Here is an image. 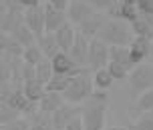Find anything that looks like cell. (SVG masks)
<instances>
[{
  "mask_svg": "<svg viewBox=\"0 0 153 130\" xmlns=\"http://www.w3.org/2000/svg\"><path fill=\"white\" fill-rule=\"evenodd\" d=\"M85 2H89L97 12H109L119 0H85Z\"/></svg>",
  "mask_w": 153,
  "mask_h": 130,
  "instance_id": "cell-30",
  "label": "cell"
},
{
  "mask_svg": "<svg viewBox=\"0 0 153 130\" xmlns=\"http://www.w3.org/2000/svg\"><path fill=\"white\" fill-rule=\"evenodd\" d=\"M111 18H115V20H125V22H133L135 18H137L141 12H139V8L135 2H125V0H119L117 4H115L111 10L107 12Z\"/></svg>",
  "mask_w": 153,
  "mask_h": 130,
  "instance_id": "cell-13",
  "label": "cell"
},
{
  "mask_svg": "<svg viewBox=\"0 0 153 130\" xmlns=\"http://www.w3.org/2000/svg\"><path fill=\"white\" fill-rule=\"evenodd\" d=\"M65 130H85V124H83V118H81V114L75 116V118H73V120L67 124V128H65Z\"/></svg>",
  "mask_w": 153,
  "mask_h": 130,
  "instance_id": "cell-33",
  "label": "cell"
},
{
  "mask_svg": "<svg viewBox=\"0 0 153 130\" xmlns=\"http://www.w3.org/2000/svg\"><path fill=\"white\" fill-rule=\"evenodd\" d=\"M97 38L103 40L107 46H129L133 40V32H131L129 22L109 18Z\"/></svg>",
  "mask_w": 153,
  "mask_h": 130,
  "instance_id": "cell-2",
  "label": "cell"
},
{
  "mask_svg": "<svg viewBox=\"0 0 153 130\" xmlns=\"http://www.w3.org/2000/svg\"><path fill=\"white\" fill-rule=\"evenodd\" d=\"M8 42H10V34H6V32L0 28V54L6 50V46H8Z\"/></svg>",
  "mask_w": 153,
  "mask_h": 130,
  "instance_id": "cell-35",
  "label": "cell"
},
{
  "mask_svg": "<svg viewBox=\"0 0 153 130\" xmlns=\"http://www.w3.org/2000/svg\"><path fill=\"white\" fill-rule=\"evenodd\" d=\"M151 88H153V66H147V64L133 66V70L129 72V78H127V94L137 98Z\"/></svg>",
  "mask_w": 153,
  "mask_h": 130,
  "instance_id": "cell-4",
  "label": "cell"
},
{
  "mask_svg": "<svg viewBox=\"0 0 153 130\" xmlns=\"http://www.w3.org/2000/svg\"><path fill=\"white\" fill-rule=\"evenodd\" d=\"M53 76H54V72H53V64H51V60H42L36 66V80L46 86L48 82H51Z\"/></svg>",
  "mask_w": 153,
  "mask_h": 130,
  "instance_id": "cell-26",
  "label": "cell"
},
{
  "mask_svg": "<svg viewBox=\"0 0 153 130\" xmlns=\"http://www.w3.org/2000/svg\"><path fill=\"white\" fill-rule=\"evenodd\" d=\"M97 10L89 4V2H85V0H71L69 8H67V16H69V22L71 24H79L85 22L87 18L91 14H95Z\"/></svg>",
  "mask_w": 153,
  "mask_h": 130,
  "instance_id": "cell-11",
  "label": "cell"
},
{
  "mask_svg": "<svg viewBox=\"0 0 153 130\" xmlns=\"http://www.w3.org/2000/svg\"><path fill=\"white\" fill-rule=\"evenodd\" d=\"M91 78H93V88H95V90H101V92H107L109 88H111V84L115 82L113 76H111V72H109L107 68L95 70L91 74Z\"/></svg>",
  "mask_w": 153,
  "mask_h": 130,
  "instance_id": "cell-20",
  "label": "cell"
},
{
  "mask_svg": "<svg viewBox=\"0 0 153 130\" xmlns=\"http://www.w3.org/2000/svg\"><path fill=\"white\" fill-rule=\"evenodd\" d=\"M95 92V88H93V78L91 74H89V70L83 68V72L81 74H76V76L71 78V84L69 88L65 90V100L69 102V104H76V106H81L85 100L91 98V94Z\"/></svg>",
  "mask_w": 153,
  "mask_h": 130,
  "instance_id": "cell-3",
  "label": "cell"
},
{
  "mask_svg": "<svg viewBox=\"0 0 153 130\" xmlns=\"http://www.w3.org/2000/svg\"><path fill=\"white\" fill-rule=\"evenodd\" d=\"M149 58L153 60V40H151V54H149Z\"/></svg>",
  "mask_w": 153,
  "mask_h": 130,
  "instance_id": "cell-40",
  "label": "cell"
},
{
  "mask_svg": "<svg viewBox=\"0 0 153 130\" xmlns=\"http://www.w3.org/2000/svg\"><path fill=\"white\" fill-rule=\"evenodd\" d=\"M24 26H26L36 38H40V36L45 34V6H42V4L24 10Z\"/></svg>",
  "mask_w": 153,
  "mask_h": 130,
  "instance_id": "cell-9",
  "label": "cell"
},
{
  "mask_svg": "<svg viewBox=\"0 0 153 130\" xmlns=\"http://www.w3.org/2000/svg\"><path fill=\"white\" fill-rule=\"evenodd\" d=\"M0 130H4V128H0Z\"/></svg>",
  "mask_w": 153,
  "mask_h": 130,
  "instance_id": "cell-42",
  "label": "cell"
},
{
  "mask_svg": "<svg viewBox=\"0 0 153 130\" xmlns=\"http://www.w3.org/2000/svg\"><path fill=\"white\" fill-rule=\"evenodd\" d=\"M6 12H8V8L0 2V24H2V20H4V16H6Z\"/></svg>",
  "mask_w": 153,
  "mask_h": 130,
  "instance_id": "cell-37",
  "label": "cell"
},
{
  "mask_svg": "<svg viewBox=\"0 0 153 130\" xmlns=\"http://www.w3.org/2000/svg\"><path fill=\"white\" fill-rule=\"evenodd\" d=\"M81 114V106H76V104H62L56 112L51 114V120H53V128L54 130H65L67 128V124L75 118V116Z\"/></svg>",
  "mask_w": 153,
  "mask_h": 130,
  "instance_id": "cell-10",
  "label": "cell"
},
{
  "mask_svg": "<svg viewBox=\"0 0 153 130\" xmlns=\"http://www.w3.org/2000/svg\"><path fill=\"white\" fill-rule=\"evenodd\" d=\"M71 84V78L69 76H61V74H54L53 78H51V82L46 84V90L51 92H59V94H65V90L69 88Z\"/></svg>",
  "mask_w": 153,
  "mask_h": 130,
  "instance_id": "cell-25",
  "label": "cell"
},
{
  "mask_svg": "<svg viewBox=\"0 0 153 130\" xmlns=\"http://www.w3.org/2000/svg\"><path fill=\"white\" fill-rule=\"evenodd\" d=\"M36 44H38V48L42 50V54H45L46 60H53L54 56L61 52V48H59V44H56L54 34H42L40 38H36Z\"/></svg>",
  "mask_w": 153,
  "mask_h": 130,
  "instance_id": "cell-19",
  "label": "cell"
},
{
  "mask_svg": "<svg viewBox=\"0 0 153 130\" xmlns=\"http://www.w3.org/2000/svg\"><path fill=\"white\" fill-rule=\"evenodd\" d=\"M62 104H67V100H65V96H62V94L46 90L45 96H42V98H40V102H38V110H42V112H46V114H53V112H56Z\"/></svg>",
  "mask_w": 153,
  "mask_h": 130,
  "instance_id": "cell-17",
  "label": "cell"
},
{
  "mask_svg": "<svg viewBox=\"0 0 153 130\" xmlns=\"http://www.w3.org/2000/svg\"><path fill=\"white\" fill-rule=\"evenodd\" d=\"M20 8L28 10V8H34V6H40V0H18Z\"/></svg>",
  "mask_w": 153,
  "mask_h": 130,
  "instance_id": "cell-36",
  "label": "cell"
},
{
  "mask_svg": "<svg viewBox=\"0 0 153 130\" xmlns=\"http://www.w3.org/2000/svg\"><path fill=\"white\" fill-rule=\"evenodd\" d=\"M107 20H109V18L103 14V12H95V14H91L85 22H81L79 26H76V32H79V34H83L85 38L93 40V38H97V36H99V32L103 30V26H105Z\"/></svg>",
  "mask_w": 153,
  "mask_h": 130,
  "instance_id": "cell-8",
  "label": "cell"
},
{
  "mask_svg": "<svg viewBox=\"0 0 153 130\" xmlns=\"http://www.w3.org/2000/svg\"><path fill=\"white\" fill-rule=\"evenodd\" d=\"M28 130H46V128H42V126H36V124H30V128Z\"/></svg>",
  "mask_w": 153,
  "mask_h": 130,
  "instance_id": "cell-39",
  "label": "cell"
},
{
  "mask_svg": "<svg viewBox=\"0 0 153 130\" xmlns=\"http://www.w3.org/2000/svg\"><path fill=\"white\" fill-rule=\"evenodd\" d=\"M10 36H12V38H14L16 42H18V44L22 46V48H28V46L36 44V36H34V34H32V32L28 30V28H26L24 24L20 26V28H18V30L12 32Z\"/></svg>",
  "mask_w": 153,
  "mask_h": 130,
  "instance_id": "cell-22",
  "label": "cell"
},
{
  "mask_svg": "<svg viewBox=\"0 0 153 130\" xmlns=\"http://www.w3.org/2000/svg\"><path fill=\"white\" fill-rule=\"evenodd\" d=\"M0 128H4V130H28L30 128V120L24 118V116H20V118H16V120H12L10 124L0 126Z\"/></svg>",
  "mask_w": 153,
  "mask_h": 130,
  "instance_id": "cell-31",
  "label": "cell"
},
{
  "mask_svg": "<svg viewBox=\"0 0 153 130\" xmlns=\"http://www.w3.org/2000/svg\"><path fill=\"white\" fill-rule=\"evenodd\" d=\"M105 130H129L125 126H105Z\"/></svg>",
  "mask_w": 153,
  "mask_h": 130,
  "instance_id": "cell-38",
  "label": "cell"
},
{
  "mask_svg": "<svg viewBox=\"0 0 153 130\" xmlns=\"http://www.w3.org/2000/svg\"><path fill=\"white\" fill-rule=\"evenodd\" d=\"M89 44H91V40L85 38L83 34H76V40L75 44L71 46V50L67 54H69L71 58L81 66V68H87V58H89Z\"/></svg>",
  "mask_w": 153,
  "mask_h": 130,
  "instance_id": "cell-14",
  "label": "cell"
},
{
  "mask_svg": "<svg viewBox=\"0 0 153 130\" xmlns=\"http://www.w3.org/2000/svg\"><path fill=\"white\" fill-rule=\"evenodd\" d=\"M22 92H24V96L30 100V102H40V98L45 96V92H46V86L42 84V82H38L36 78L34 80H26V82H22Z\"/></svg>",
  "mask_w": 153,
  "mask_h": 130,
  "instance_id": "cell-18",
  "label": "cell"
},
{
  "mask_svg": "<svg viewBox=\"0 0 153 130\" xmlns=\"http://www.w3.org/2000/svg\"><path fill=\"white\" fill-rule=\"evenodd\" d=\"M42 60H46V58H45V54H42V50L38 48V44H32V46H28V48H24L22 62L32 64V66H38Z\"/></svg>",
  "mask_w": 153,
  "mask_h": 130,
  "instance_id": "cell-23",
  "label": "cell"
},
{
  "mask_svg": "<svg viewBox=\"0 0 153 130\" xmlns=\"http://www.w3.org/2000/svg\"><path fill=\"white\" fill-rule=\"evenodd\" d=\"M76 34L79 32H76V28L71 22H67L62 28H59L54 32V38H56V44L61 48V52H69L71 46L75 44V40H76Z\"/></svg>",
  "mask_w": 153,
  "mask_h": 130,
  "instance_id": "cell-16",
  "label": "cell"
},
{
  "mask_svg": "<svg viewBox=\"0 0 153 130\" xmlns=\"http://www.w3.org/2000/svg\"><path fill=\"white\" fill-rule=\"evenodd\" d=\"M107 92L95 90L91 98L81 104V118H83L85 130H105L107 120V108H109Z\"/></svg>",
  "mask_w": 153,
  "mask_h": 130,
  "instance_id": "cell-1",
  "label": "cell"
},
{
  "mask_svg": "<svg viewBox=\"0 0 153 130\" xmlns=\"http://www.w3.org/2000/svg\"><path fill=\"white\" fill-rule=\"evenodd\" d=\"M109 64V46L99 38H93L89 44V58H87V68L89 70H101L107 68Z\"/></svg>",
  "mask_w": 153,
  "mask_h": 130,
  "instance_id": "cell-5",
  "label": "cell"
},
{
  "mask_svg": "<svg viewBox=\"0 0 153 130\" xmlns=\"http://www.w3.org/2000/svg\"><path fill=\"white\" fill-rule=\"evenodd\" d=\"M48 4H51V6H54V8H59V10H65V12H67L71 0H48Z\"/></svg>",
  "mask_w": 153,
  "mask_h": 130,
  "instance_id": "cell-34",
  "label": "cell"
},
{
  "mask_svg": "<svg viewBox=\"0 0 153 130\" xmlns=\"http://www.w3.org/2000/svg\"><path fill=\"white\" fill-rule=\"evenodd\" d=\"M133 36H141V38L153 40V16L149 14H139L133 22L129 24Z\"/></svg>",
  "mask_w": 153,
  "mask_h": 130,
  "instance_id": "cell-15",
  "label": "cell"
},
{
  "mask_svg": "<svg viewBox=\"0 0 153 130\" xmlns=\"http://www.w3.org/2000/svg\"><path fill=\"white\" fill-rule=\"evenodd\" d=\"M42 6H45V34H54L59 28H62L69 22V16H67L65 10L51 6L48 2L42 4Z\"/></svg>",
  "mask_w": 153,
  "mask_h": 130,
  "instance_id": "cell-7",
  "label": "cell"
},
{
  "mask_svg": "<svg viewBox=\"0 0 153 130\" xmlns=\"http://www.w3.org/2000/svg\"><path fill=\"white\" fill-rule=\"evenodd\" d=\"M133 130H153V118L149 114H141L139 120L133 124Z\"/></svg>",
  "mask_w": 153,
  "mask_h": 130,
  "instance_id": "cell-32",
  "label": "cell"
},
{
  "mask_svg": "<svg viewBox=\"0 0 153 130\" xmlns=\"http://www.w3.org/2000/svg\"><path fill=\"white\" fill-rule=\"evenodd\" d=\"M107 70L111 72L113 80H127V78H129V72L133 68H131V66H125V64H119V62H109Z\"/></svg>",
  "mask_w": 153,
  "mask_h": 130,
  "instance_id": "cell-27",
  "label": "cell"
},
{
  "mask_svg": "<svg viewBox=\"0 0 153 130\" xmlns=\"http://www.w3.org/2000/svg\"><path fill=\"white\" fill-rule=\"evenodd\" d=\"M109 62H119V64H125V66L133 68L129 46H109Z\"/></svg>",
  "mask_w": 153,
  "mask_h": 130,
  "instance_id": "cell-21",
  "label": "cell"
},
{
  "mask_svg": "<svg viewBox=\"0 0 153 130\" xmlns=\"http://www.w3.org/2000/svg\"><path fill=\"white\" fill-rule=\"evenodd\" d=\"M135 110L141 112V114H149V112L153 110V88H151V90H147V92H143L141 96H137Z\"/></svg>",
  "mask_w": 153,
  "mask_h": 130,
  "instance_id": "cell-24",
  "label": "cell"
},
{
  "mask_svg": "<svg viewBox=\"0 0 153 130\" xmlns=\"http://www.w3.org/2000/svg\"><path fill=\"white\" fill-rule=\"evenodd\" d=\"M51 64H53V72L54 74H61V76L73 78V76H76V74L83 72V68H81L67 52H59L53 60H51Z\"/></svg>",
  "mask_w": 153,
  "mask_h": 130,
  "instance_id": "cell-6",
  "label": "cell"
},
{
  "mask_svg": "<svg viewBox=\"0 0 153 130\" xmlns=\"http://www.w3.org/2000/svg\"><path fill=\"white\" fill-rule=\"evenodd\" d=\"M20 112H16L14 108L10 106H2L0 108V126H6V124H10L12 120H16V118H20Z\"/></svg>",
  "mask_w": 153,
  "mask_h": 130,
  "instance_id": "cell-29",
  "label": "cell"
},
{
  "mask_svg": "<svg viewBox=\"0 0 153 130\" xmlns=\"http://www.w3.org/2000/svg\"><path fill=\"white\" fill-rule=\"evenodd\" d=\"M22 84H16V82H4V84H0V108L6 106L10 96H12V92L16 88H20Z\"/></svg>",
  "mask_w": 153,
  "mask_h": 130,
  "instance_id": "cell-28",
  "label": "cell"
},
{
  "mask_svg": "<svg viewBox=\"0 0 153 130\" xmlns=\"http://www.w3.org/2000/svg\"><path fill=\"white\" fill-rule=\"evenodd\" d=\"M149 116H151V118H153V110H151V112H149Z\"/></svg>",
  "mask_w": 153,
  "mask_h": 130,
  "instance_id": "cell-41",
  "label": "cell"
},
{
  "mask_svg": "<svg viewBox=\"0 0 153 130\" xmlns=\"http://www.w3.org/2000/svg\"><path fill=\"white\" fill-rule=\"evenodd\" d=\"M129 54H131L133 66L143 64V60L151 54V40L141 38V36H133V40H131V44H129Z\"/></svg>",
  "mask_w": 153,
  "mask_h": 130,
  "instance_id": "cell-12",
  "label": "cell"
}]
</instances>
